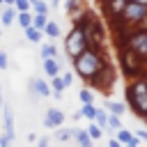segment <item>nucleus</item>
I'll return each mask as SVG.
<instances>
[{
	"label": "nucleus",
	"instance_id": "f257e3e1",
	"mask_svg": "<svg viewBox=\"0 0 147 147\" xmlns=\"http://www.w3.org/2000/svg\"><path fill=\"white\" fill-rule=\"evenodd\" d=\"M106 60H108V57H106V48H92V46H87V48H85L80 55H76L71 62H74L76 76L87 83V80L101 69V64H103Z\"/></svg>",
	"mask_w": 147,
	"mask_h": 147
},
{
	"label": "nucleus",
	"instance_id": "f03ea898",
	"mask_svg": "<svg viewBox=\"0 0 147 147\" xmlns=\"http://www.w3.org/2000/svg\"><path fill=\"white\" fill-rule=\"evenodd\" d=\"M124 103L131 108V113L136 117H145L147 115V80L145 78H133L126 83L124 90Z\"/></svg>",
	"mask_w": 147,
	"mask_h": 147
},
{
	"label": "nucleus",
	"instance_id": "7ed1b4c3",
	"mask_svg": "<svg viewBox=\"0 0 147 147\" xmlns=\"http://www.w3.org/2000/svg\"><path fill=\"white\" fill-rule=\"evenodd\" d=\"M117 60H119V67H122V74L126 76V80L145 78V71H147V57L133 53V51L126 48V46H119V48H117Z\"/></svg>",
	"mask_w": 147,
	"mask_h": 147
},
{
	"label": "nucleus",
	"instance_id": "20e7f679",
	"mask_svg": "<svg viewBox=\"0 0 147 147\" xmlns=\"http://www.w3.org/2000/svg\"><path fill=\"white\" fill-rule=\"evenodd\" d=\"M115 80H117V71H115V67L110 64V60H106V62L101 64V69H99L85 85L92 87L94 92H103V94H108V92L115 87Z\"/></svg>",
	"mask_w": 147,
	"mask_h": 147
},
{
	"label": "nucleus",
	"instance_id": "39448f33",
	"mask_svg": "<svg viewBox=\"0 0 147 147\" xmlns=\"http://www.w3.org/2000/svg\"><path fill=\"white\" fill-rule=\"evenodd\" d=\"M85 48H87V37H85L83 25L71 23V30H69V32H67V37H64V53H67V57H69V60H74V57H76V55H80Z\"/></svg>",
	"mask_w": 147,
	"mask_h": 147
},
{
	"label": "nucleus",
	"instance_id": "423d86ee",
	"mask_svg": "<svg viewBox=\"0 0 147 147\" xmlns=\"http://www.w3.org/2000/svg\"><path fill=\"white\" fill-rule=\"evenodd\" d=\"M119 16H122L124 25H129V28H140L142 21L147 18V5H142V2H133V0H126V5H124V9H122Z\"/></svg>",
	"mask_w": 147,
	"mask_h": 147
},
{
	"label": "nucleus",
	"instance_id": "0eeeda50",
	"mask_svg": "<svg viewBox=\"0 0 147 147\" xmlns=\"http://www.w3.org/2000/svg\"><path fill=\"white\" fill-rule=\"evenodd\" d=\"M122 46H126V48H131L133 53L147 57V28H129L126 39H124ZM117 48H119V46H117Z\"/></svg>",
	"mask_w": 147,
	"mask_h": 147
},
{
	"label": "nucleus",
	"instance_id": "6e6552de",
	"mask_svg": "<svg viewBox=\"0 0 147 147\" xmlns=\"http://www.w3.org/2000/svg\"><path fill=\"white\" fill-rule=\"evenodd\" d=\"M124 5H126V0H108V2L99 5V7H101V11H103V18L110 23V21L119 18V14H122Z\"/></svg>",
	"mask_w": 147,
	"mask_h": 147
},
{
	"label": "nucleus",
	"instance_id": "1a4fd4ad",
	"mask_svg": "<svg viewBox=\"0 0 147 147\" xmlns=\"http://www.w3.org/2000/svg\"><path fill=\"white\" fill-rule=\"evenodd\" d=\"M2 133L11 140L16 138V124H14V110L9 103H2Z\"/></svg>",
	"mask_w": 147,
	"mask_h": 147
},
{
	"label": "nucleus",
	"instance_id": "9d476101",
	"mask_svg": "<svg viewBox=\"0 0 147 147\" xmlns=\"http://www.w3.org/2000/svg\"><path fill=\"white\" fill-rule=\"evenodd\" d=\"M64 110H60V108H48L46 110V115H44V126L46 129H55V126H60V124H64Z\"/></svg>",
	"mask_w": 147,
	"mask_h": 147
},
{
	"label": "nucleus",
	"instance_id": "9b49d317",
	"mask_svg": "<svg viewBox=\"0 0 147 147\" xmlns=\"http://www.w3.org/2000/svg\"><path fill=\"white\" fill-rule=\"evenodd\" d=\"M30 92L32 94H39L41 99H46V96H51V85H48V80L46 78H32L30 80Z\"/></svg>",
	"mask_w": 147,
	"mask_h": 147
},
{
	"label": "nucleus",
	"instance_id": "f8f14e48",
	"mask_svg": "<svg viewBox=\"0 0 147 147\" xmlns=\"http://www.w3.org/2000/svg\"><path fill=\"white\" fill-rule=\"evenodd\" d=\"M14 21H16V9H14V5H2V7H0V25H2V28H9V25H14Z\"/></svg>",
	"mask_w": 147,
	"mask_h": 147
},
{
	"label": "nucleus",
	"instance_id": "ddd939ff",
	"mask_svg": "<svg viewBox=\"0 0 147 147\" xmlns=\"http://www.w3.org/2000/svg\"><path fill=\"white\" fill-rule=\"evenodd\" d=\"M71 140H74V145L76 147H94V140L87 136V131L85 129H74V136H71Z\"/></svg>",
	"mask_w": 147,
	"mask_h": 147
},
{
	"label": "nucleus",
	"instance_id": "4468645a",
	"mask_svg": "<svg viewBox=\"0 0 147 147\" xmlns=\"http://www.w3.org/2000/svg\"><path fill=\"white\" fill-rule=\"evenodd\" d=\"M103 108H106L108 113H113V115H119V117L126 113V103H124V101H115V99H106V101H103Z\"/></svg>",
	"mask_w": 147,
	"mask_h": 147
},
{
	"label": "nucleus",
	"instance_id": "2eb2a0df",
	"mask_svg": "<svg viewBox=\"0 0 147 147\" xmlns=\"http://www.w3.org/2000/svg\"><path fill=\"white\" fill-rule=\"evenodd\" d=\"M60 69H62V64H60L57 57H46V60H44V74H46L48 78H51V76H57Z\"/></svg>",
	"mask_w": 147,
	"mask_h": 147
},
{
	"label": "nucleus",
	"instance_id": "dca6fc26",
	"mask_svg": "<svg viewBox=\"0 0 147 147\" xmlns=\"http://www.w3.org/2000/svg\"><path fill=\"white\" fill-rule=\"evenodd\" d=\"M48 85H51V96H55V99H62V96H64L62 92H64L67 87H64L60 74H57V76H51V83H48Z\"/></svg>",
	"mask_w": 147,
	"mask_h": 147
},
{
	"label": "nucleus",
	"instance_id": "f3484780",
	"mask_svg": "<svg viewBox=\"0 0 147 147\" xmlns=\"http://www.w3.org/2000/svg\"><path fill=\"white\" fill-rule=\"evenodd\" d=\"M53 131H55V133H53L55 142H69V140H71V136H74V129H64L62 124H60V126H55Z\"/></svg>",
	"mask_w": 147,
	"mask_h": 147
},
{
	"label": "nucleus",
	"instance_id": "a211bd4d",
	"mask_svg": "<svg viewBox=\"0 0 147 147\" xmlns=\"http://www.w3.org/2000/svg\"><path fill=\"white\" fill-rule=\"evenodd\" d=\"M39 55H41V60H46V57H60V53H57V46H55L53 41H46V44H41V48H39Z\"/></svg>",
	"mask_w": 147,
	"mask_h": 147
},
{
	"label": "nucleus",
	"instance_id": "6ab92c4d",
	"mask_svg": "<svg viewBox=\"0 0 147 147\" xmlns=\"http://www.w3.org/2000/svg\"><path fill=\"white\" fill-rule=\"evenodd\" d=\"M44 37L46 39H57L60 37V25L55 23V21H46V25H44Z\"/></svg>",
	"mask_w": 147,
	"mask_h": 147
},
{
	"label": "nucleus",
	"instance_id": "aec40b11",
	"mask_svg": "<svg viewBox=\"0 0 147 147\" xmlns=\"http://www.w3.org/2000/svg\"><path fill=\"white\" fill-rule=\"evenodd\" d=\"M23 32H25V39H28L30 44H37V41H41V39H44V32H41V30H37V28H32V25H28Z\"/></svg>",
	"mask_w": 147,
	"mask_h": 147
},
{
	"label": "nucleus",
	"instance_id": "412c9836",
	"mask_svg": "<svg viewBox=\"0 0 147 147\" xmlns=\"http://www.w3.org/2000/svg\"><path fill=\"white\" fill-rule=\"evenodd\" d=\"M119 126H122V117L108 113V119H106V129H103V131H117Z\"/></svg>",
	"mask_w": 147,
	"mask_h": 147
},
{
	"label": "nucleus",
	"instance_id": "4be33fe9",
	"mask_svg": "<svg viewBox=\"0 0 147 147\" xmlns=\"http://www.w3.org/2000/svg\"><path fill=\"white\" fill-rule=\"evenodd\" d=\"M16 21H18V28H28L30 23H32V14H30V9L28 11H16Z\"/></svg>",
	"mask_w": 147,
	"mask_h": 147
},
{
	"label": "nucleus",
	"instance_id": "5701e85b",
	"mask_svg": "<svg viewBox=\"0 0 147 147\" xmlns=\"http://www.w3.org/2000/svg\"><path fill=\"white\" fill-rule=\"evenodd\" d=\"M46 21H48V14H34L32 11V28H37V30H44V25H46Z\"/></svg>",
	"mask_w": 147,
	"mask_h": 147
},
{
	"label": "nucleus",
	"instance_id": "b1692460",
	"mask_svg": "<svg viewBox=\"0 0 147 147\" xmlns=\"http://www.w3.org/2000/svg\"><path fill=\"white\" fill-rule=\"evenodd\" d=\"M94 115H96V106L94 103H83V108H80V117H85V119H94Z\"/></svg>",
	"mask_w": 147,
	"mask_h": 147
},
{
	"label": "nucleus",
	"instance_id": "393cba45",
	"mask_svg": "<svg viewBox=\"0 0 147 147\" xmlns=\"http://www.w3.org/2000/svg\"><path fill=\"white\" fill-rule=\"evenodd\" d=\"M30 9L34 11V14H48V2H44V0H32L30 2Z\"/></svg>",
	"mask_w": 147,
	"mask_h": 147
},
{
	"label": "nucleus",
	"instance_id": "a878e982",
	"mask_svg": "<svg viewBox=\"0 0 147 147\" xmlns=\"http://www.w3.org/2000/svg\"><path fill=\"white\" fill-rule=\"evenodd\" d=\"M83 7H80V0H64V11L69 14V16H74V14H78Z\"/></svg>",
	"mask_w": 147,
	"mask_h": 147
},
{
	"label": "nucleus",
	"instance_id": "bb28decb",
	"mask_svg": "<svg viewBox=\"0 0 147 147\" xmlns=\"http://www.w3.org/2000/svg\"><path fill=\"white\" fill-rule=\"evenodd\" d=\"M106 119H108V110L106 108H96V115H94V124H99L101 129H106Z\"/></svg>",
	"mask_w": 147,
	"mask_h": 147
},
{
	"label": "nucleus",
	"instance_id": "cd10ccee",
	"mask_svg": "<svg viewBox=\"0 0 147 147\" xmlns=\"http://www.w3.org/2000/svg\"><path fill=\"white\" fill-rule=\"evenodd\" d=\"M85 131H87V136H90L92 140H99V138L103 136V129H101L99 124H94V122H90V126H87Z\"/></svg>",
	"mask_w": 147,
	"mask_h": 147
},
{
	"label": "nucleus",
	"instance_id": "c85d7f7f",
	"mask_svg": "<svg viewBox=\"0 0 147 147\" xmlns=\"http://www.w3.org/2000/svg\"><path fill=\"white\" fill-rule=\"evenodd\" d=\"M78 96H80V101H83V103H94V90H92V87H87V85L80 90V94H78Z\"/></svg>",
	"mask_w": 147,
	"mask_h": 147
},
{
	"label": "nucleus",
	"instance_id": "c756f323",
	"mask_svg": "<svg viewBox=\"0 0 147 147\" xmlns=\"http://www.w3.org/2000/svg\"><path fill=\"white\" fill-rule=\"evenodd\" d=\"M131 136H133V133H131L129 129H124V126H119V129H117V136H115V138H117V140H119V142L124 145V142H126V140H129Z\"/></svg>",
	"mask_w": 147,
	"mask_h": 147
},
{
	"label": "nucleus",
	"instance_id": "7c9ffc66",
	"mask_svg": "<svg viewBox=\"0 0 147 147\" xmlns=\"http://www.w3.org/2000/svg\"><path fill=\"white\" fill-rule=\"evenodd\" d=\"M14 9L16 11H28L30 9V0H14Z\"/></svg>",
	"mask_w": 147,
	"mask_h": 147
},
{
	"label": "nucleus",
	"instance_id": "2f4dec72",
	"mask_svg": "<svg viewBox=\"0 0 147 147\" xmlns=\"http://www.w3.org/2000/svg\"><path fill=\"white\" fill-rule=\"evenodd\" d=\"M7 67H9V55H7V51L0 48V71H5Z\"/></svg>",
	"mask_w": 147,
	"mask_h": 147
},
{
	"label": "nucleus",
	"instance_id": "473e14b6",
	"mask_svg": "<svg viewBox=\"0 0 147 147\" xmlns=\"http://www.w3.org/2000/svg\"><path fill=\"white\" fill-rule=\"evenodd\" d=\"M60 78H62L64 87H69V85L74 83V71H64V74H60Z\"/></svg>",
	"mask_w": 147,
	"mask_h": 147
},
{
	"label": "nucleus",
	"instance_id": "72a5a7b5",
	"mask_svg": "<svg viewBox=\"0 0 147 147\" xmlns=\"http://www.w3.org/2000/svg\"><path fill=\"white\" fill-rule=\"evenodd\" d=\"M34 142H37V147H53V140L51 138H37Z\"/></svg>",
	"mask_w": 147,
	"mask_h": 147
},
{
	"label": "nucleus",
	"instance_id": "f704fd0d",
	"mask_svg": "<svg viewBox=\"0 0 147 147\" xmlns=\"http://www.w3.org/2000/svg\"><path fill=\"white\" fill-rule=\"evenodd\" d=\"M138 145H140V140H138V136H136V133H133V136L124 142V147H138Z\"/></svg>",
	"mask_w": 147,
	"mask_h": 147
},
{
	"label": "nucleus",
	"instance_id": "c9c22d12",
	"mask_svg": "<svg viewBox=\"0 0 147 147\" xmlns=\"http://www.w3.org/2000/svg\"><path fill=\"white\" fill-rule=\"evenodd\" d=\"M0 147H11V138L5 136V133H0Z\"/></svg>",
	"mask_w": 147,
	"mask_h": 147
},
{
	"label": "nucleus",
	"instance_id": "e433bc0d",
	"mask_svg": "<svg viewBox=\"0 0 147 147\" xmlns=\"http://www.w3.org/2000/svg\"><path fill=\"white\" fill-rule=\"evenodd\" d=\"M108 147H124V145H122L117 138H110V140H108Z\"/></svg>",
	"mask_w": 147,
	"mask_h": 147
},
{
	"label": "nucleus",
	"instance_id": "4c0bfd02",
	"mask_svg": "<svg viewBox=\"0 0 147 147\" xmlns=\"http://www.w3.org/2000/svg\"><path fill=\"white\" fill-rule=\"evenodd\" d=\"M60 5H62V0H51V2H48L51 9H55V7H60Z\"/></svg>",
	"mask_w": 147,
	"mask_h": 147
},
{
	"label": "nucleus",
	"instance_id": "58836bf2",
	"mask_svg": "<svg viewBox=\"0 0 147 147\" xmlns=\"http://www.w3.org/2000/svg\"><path fill=\"white\" fill-rule=\"evenodd\" d=\"M136 136H138V140H147V131H138Z\"/></svg>",
	"mask_w": 147,
	"mask_h": 147
},
{
	"label": "nucleus",
	"instance_id": "ea45409f",
	"mask_svg": "<svg viewBox=\"0 0 147 147\" xmlns=\"http://www.w3.org/2000/svg\"><path fill=\"white\" fill-rule=\"evenodd\" d=\"M2 103H5V94H2V83H0V108H2Z\"/></svg>",
	"mask_w": 147,
	"mask_h": 147
},
{
	"label": "nucleus",
	"instance_id": "a19ab883",
	"mask_svg": "<svg viewBox=\"0 0 147 147\" xmlns=\"http://www.w3.org/2000/svg\"><path fill=\"white\" fill-rule=\"evenodd\" d=\"M2 5H14V0H2Z\"/></svg>",
	"mask_w": 147,
	"mask_h": 147
},
{
	"label": "nucleus",
	"instance_id": "79ce46f5",
	"mask_svg": "<svg viewBox=\"0 0 147 147\" xmlns=\"http://www.w3.org/2000/svg\"><path fill=\"white\" fill-rule=\"evenodd\" d=\"M133 2H142V5H147V0H133Z\"/></svg>",
	"mask_w": 147,
	"mask_h": 147
},
{
	"label": "nucleus",
	"instance_id": "37998d69",
	"mask_svg": "<svg viewBox=\"0 0 147 147\" xmlns=\"http://www.w3.org/2000/svg\"><path fill=\"white\" fill-rule=\"evenodd\" d=\"M96 2H99V5H103V2H108V0H96Z\"/></svg>",
	"mask_w": 147,
	"mask_h": 147
},
{
	"label": "nucleus",
	"instance_id": "c03bdc74",
	"mask_svg": "<svg viewBox=\"0 0 147 147\" xmlns=\"http://www.w3.org/2000/svg\"><path fill=\"white\" fill-rule=\"evenodd\" d=\"M142 122H145V124H147V115H145V117H142Z\"/></svg>",
	"mask_w": 147,
	"mask_h": 147
},
{
	"label": "nucleus",
	"instance_id": "a18cd8bd",
	"mask_svg": "<svg viewBox=\"0 0 147 147\" xmlns=\"http://www.w3.org/2000/svg\"><path fill=\"white\" fill-rule=\"evenodd\" d=\"M0 39H2V25H0Z\"/></svg>",
	"mask_w": 147,
	"mask_h": 147
},
{
	"label": "nucleus",
	"instance_id": "49530a36",
	"mask_svg": "<svg viewBox=\"0 0 147 147\" xmlns=\"http://www.w3.org/2000/svg\"><path fill=\"white\" fill-rule=\"evenodd\" d=\"M145 80H147V71H145Z\"/></svg>",
	"mask_w": 147,
	"mask_h": 147
},
{
	"label": "nucleus",
	"instance_id": "de8ad7c7",
	"mask_svg": "<svg viewBox=\"0 0 147 147\" xmlns=\"http://www.w3.org/2000/svg\"><path fill=\"white\" fill-rule=\"evenodd\" d=\"M0 7H2V0H0Z\"/></svg>",
	"mask_w": 147,
	"mask_h": 147
},
{
	"label": "nucleus",
	"instance_id": "09e8293b",
	"mask_svg": "<svg viewBox=\"0 0 147 147\" xmlns=\"http://www.w3.org/2000/svg\"><path fill=\"white\" fill-rule=\"evenodd\" d=\"M30 2H32V0H30Z\"/></svg>",
	"mask_w": 147,
	"mask_h": 147
}]
</instances>
